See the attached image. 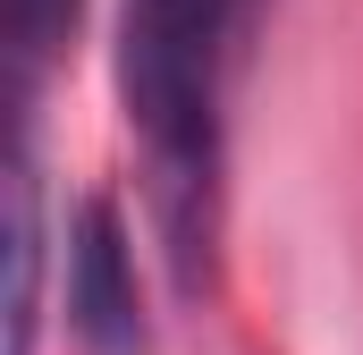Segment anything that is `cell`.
<instances>
[{
	"label": "cell",
	"mask_w": 363,
	"mask_h": 355,
	"mask_svg": "<svg viewBox=\"0 0 363 355\" xmlns=\"http://www.w3.org/2000/svg\"><path fill=\"white\" fill-rule=\"evenodd\" d=\"M68 322L85 355H144V288H135V254H127V220L110 195H85L68 220Z\"/></svg>",
	"instance_id": "obj_2"
},
{
	"label": "cell",
	"mask_w": 363,
	"mask_h": 355,
	"mask_svg": "<svg viewBox=\"0 0 363 355\" xmlns=\"http://www.w3.org/2000/svg\"><path fill=\"white\" fill-rule=\"evenodd\" d=\"M9 355H34V322H43V186H34V161L26 144L9 153Z\"/></svg>",
	"instance_id": "obj_3"
},
{
	"label": "cell",
	"mask_w": 363,
	"mask_h": 355,
	"mask_svg": "<svg viewBox=\"0 0 363 355\" xmlns=\"http://www.w3.org/2000/svg\"><path fill=\"white\" fill-rule=\"evenodd\" d=\"M254 0H118V102L144 144L169 271L194 296L211 279L220 212V77Z\"/></svg>",
	"instance_id": "obj_1"
},
{
	"label": "cell",
	"mask_w": 363,
	"mask_h": 355,
	"mask_svg": "<svg viewBox=\"0 0 363 355\" xmlns=\"http://www.w3.org/2000/svg\"><path fill=\"white\" fill-rule=\"evenodd\" d=\"M77 9H85V0H0V34H9L17 85H34V77L60 60V43L77 34Z\"/></svg>",
	"instance_id": "obj_4"
}]
</instances>
